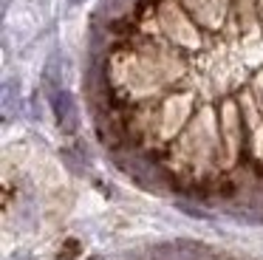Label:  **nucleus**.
I'll return each instance as SVG.
<instances>
[{
  "mask_svg": "<svg viewBox=\"0 0 263 260\" xmlns=\"http://www.w3.org/2000/svg\"><path fill=\"white\" fill-rule=\"evenodd\" d=\"M215 144H218L215 113H212L210 107H204V110L195 116V122L190 124V130L184 133L181 144H178V161H184L193 170H201L210 161Z\"/></svg>",
  "mask_w": 263,
  "mask_h": 260,
  "instance_id": "f03ea898",
  "label": "nucleus"
},
{
  "mask_svg": "<svg viewBox=\"0 0 263 260\" xmlns=\"http://www.w3.org/2000/svg\"><path fill=\"white\" fill-rule=\"evenodd\" d=\"M243 113H246V122H249V127H252V141H255V156L257 158H263V116H260V110H257V105H255V99L252 96H243Z\"/></svg>",
  "mask_w": 263,
  "mask_h": 260,
  "instance_id": "0eeeda50",
  "label": "nucleus"
},
{
  "mask_svg": "<svg viewBox=\"0 0 263 260\" xmlns=\"http://www.w3.org/2000/svg\"><path fill=\"white\" fill-rule=\"evenodd\" d=\"M190 110H193V102H190L187 94L181 96H173V99L164 102V110H161V136L170 139L181 130V124L187 122Z\"/></svg>",
  "mask_w": 263,
  "mask_h": 260,
  "instance_id": "20e7f679",
  "label": "nucleus"
},
{
  "mask_svg": "<svg viewBox=\"0 0 263 260\" xmlns=\"http://www.w3.org/2000/svg\"><path fill=\"white\" fill-rule=\"evenodd\" d=\"M178 73H181V62L167 54H159V51L156 54H130L116 65L119 82L136 96L156 94L161 85L176 79Z\"/></svg>",
  "mask_w": 263,
  "mask_h": 260,
  "instance_id": "f257e3e1",
  "label": "nucleus"
},
{
  "mask_svg": "<svg viewBox=\"0 0 263 260\" xmlns=\"http://www.w3.org/2000/svg\"><path fill=\"white\" fill-rule=\"evenodd\" d=\"M187 6V11L206 28H218L227 17V6L229 0H181Z\"/></svg>",
  "mask_w": 263,
  "mask_h": 260,
  "instance_id": "39448f33",
  "label": "nucleus"
},
{
  "mask_svg": "<svg viewBox=\"0 0 263 260\" xmlns=\"http://www.w3.org/2000/svg\"><path fill=\"white\" fill-rule=\"evenodd\" d=\"M257 3H260V9H263V0H257Z\"/></svg>",
  "mask_w": 263,
  "mask_h": 260,
  "instance_id": "1a4fd4ad",
  "label": "nucleus"
},
{
  "mask_svg": "<svg viewBox=\"0 0 263 260\" xmlns=\"http://www.w3.org/2000/svg\"><path fill=\"white\" fill-rule=\"evenodd\" d=\"M159 23H161L164 34L173 40V43L184 45V48H198L201 37H198V31H195V26L190 23V17L184 14L181 6H176L173 0L161 3V9H159Z\"/></svg>",
  "mask_w": 263,
  "mask_h": 260,
  "instance_id": "7ed1b4c3",
  "label": "nucleus"
},
{
  "mask_svg": "<svg viewBox=\"0 0 263 260\" xmlns=\"http://www.w3.org/2000/svg\"><path fill=\"white\" fill-rule=\"evenodd\" d=\"M221 130H223V147H227V164H232L240 144V122H238V105L235 102H223Z\"/></svg>",
  "mask_w": 263,
  "mask_h": 260,
  "instance_id": "423d86ee",
  "label": "nucleus"
},
{
  "mask_svg": "<svg viewBox=\"0 0 263 260\" xmlns=\"http://www.w3.org/2000/svg\"><path fill=\"white\" fill-rule=\"evenodd\" d=\"M255 96H257V110L263 116V73H257V79H255Z\"/></svg>",
  "mask_w": 263,
  "mask_h": 260,
  "instance_id": "6e6552de",
  "label": "nucleus"
}]
</instances>
